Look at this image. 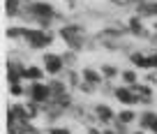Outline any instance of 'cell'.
Listing matches in <instances>:
<instances>
[{"instance_id":"2e32d148","label":"cell","mask_w":157,"mask_h":134,"mask_svg":"<svg viewBox=\"0 0 157 134\" xmlns=\"http://www.w3.org/2000/svg\"><path fill=\"white\" fill-rule=\"evenodd\" d=\"M49 88H51V93H53V97H60V95H65V93H72L69 86H67V81H65L63 76L49 79Z\"/></svg>"},{"instance_id":"d6986e66","label":"cell","mask_w":157,"mask_h":134,"mask_svg":"<svg viewBox=\"0 0 157 134\" xmlns=\"http://www.w3.org/2000/svg\"><path fill=\"white\" fill-rule=\"evenodd\" d=\"M65 81H67L69 90H78V86L83 83V76H81V70H67L63 76Z\"/></svg>"},{"instance_id":"e0dca14e","label":"cell","mask_w":157,"mask_h":134,"mask_svg":"<svg viewBox=\"0 0 157 134\" xmlns=\"http://www.w3.org/2000/svg\"><path fill=\"white\" fill-rule=\"evenodd\" d=\"M25 30H28V25H7L5 37L12 40V42H23L25 40Z\"/></svg>"},{"instance_id":"30bf717a","label":"cell","mask_w":157,"mask_h":134,"mask_svg":"<svg viewBox=\"0 0 157 134\" xmlns=\"http://www.w3.org/2000/svg\"><path fill=\"white\" fill-rule=\"evenodd\" d=\"M28 118V109L21 102H14V104H7V123H25Z\"/></svg>"},{"instance_id":"5b68a950","label":"cell","mask_w":157,"mask_h":134,"mask_svg":"<svg viewBox=\"0 0 157 134\" xmlns=\"http://www.w3.org/2000/svg\"><path fill=\"white\" fill-rule=\"evenodd\" d=\"M125 28H127V35L136 37V40H150V30L146 28V19H141L139 14H129L127 19H125Z\"/></svg>"},{"instance_id":"4316f807","label":"cell","mask_w":157,"mask_h":134,"mask_svg":"<svg viewBox=\"0 0 157 134\" xmlns=\"http://www.w3.org/2000/svg\"><path fill=\"white\" fill-rule=\"evenodd\" d=\"M97 90H99V88H95V86L86 83V81H83V83H81V86H78V93H83L86 97H88V95H95V93H97Z\"/></svg>"},{"instance_id":"484cf974","label":"cell","mask_w":157,"mask_h":134,"mask_svg":"<svg viewBox=\"0 0 157 134\" xmlns=\"http://www.w3.org/2000/svg\"><path fill=\"white\" fill-rule=\"evenodd\" d=\"M109 2H111L113 7H123L125 10V7H136L141 0H109Z\"/></svg>"},{"instance_id":"9a60e30c","label":"cell","mask_w":157,"mask_h":134,"mask_svg":"<svg viewBox=\"0 0 157 134\" xmlns=\"http://www.w3.org/2000/svg\"><path fill=\"white\" fill-rule=\"evenodd\" d=\"M155 120H157V111H152V109L141 111V113H139V129L150 132V127L155 125Z\"/></svg>"},{"instance_id":"4fadbf2b","label":"cell","mask_w":157,"mask_h":134,"mask_svg":"<svg viewBox=\"0 0 157 134\" xmlns=\"http://www.w3.org/2000/svg\"><path fill=\"white\" fill-rule=\"evenodd\" d=\"M44 76H49L44 72V67L42 65H25V74H23V81H28V83H39V81H44Z\"/></svg>"},{"instance_id":"83f0119b","label":"cell","mask_w":157,"mask_h":134,"mask_svg":"<svg viewBox=\"0 0 157 134\" xmlns=\"http://www.w3.org/2000/svg\"><path fill=\"white\" fill-rule=\"evenodd\" d=\"M146 83H150L152 88L157 86V70H150V72L146 74Z\"/></svg>"},{"instance_id":"7a4b0ae2","label":"cell","mask_w":157,"mask_h":134,"mask_svg":"<svg viewBox=\"0 0 157 134\" xmlns=\"http://www.w3.org/2000/svg\"><path fill=\"white\" fill-rule=\"evenodd\" d=\"M56 40H58V30H42V28H35V25H28L23 44L30 51H46Z\"/></svg>"},{"instance_id":"ba28073f","label":"cell","mask_w":157,"mask_h":134,"mask_svg":"<svg viewBox=\"0 0 157 134\" xmlns=\"http://www.w3.org/2000/svg\"><path fill=\"white\" fill-rule=\"evenodd\" d=\"M132 90L136 93L139 104H143V106H148V109H150V104L155 102V88H152L150 83H146V81H139L136 86H132Z\"/></svg>"},{"instance_id":"5bb4252c","label":"cell","mask_w":157,"mask_h":134,"mask_svg":"<svg viewBox=\"0 0 157 134\" xmlns=\"http://www.w3.org/2000/svg\"><path fill=\"white\" fill-rule=\"evenodd\" d=\"M5 16L7 19H21L23 16V0H5Z\"/></svg>"},{"instance_id":"1f68e13d","label":"cell","mask_w":157,"mask_h":134,"mask_svg":"<svg viewBox=\"0 0 157 134\" xmlns=\"http://www.w3.org/2000/svg\"><path fill=\"white\" fill-rule=\"evenodd\" d=\"M65 2H67L69 7H76V0H65Z\"/></svg>"},{"instance_id":"3957f363","label":"cell","mask_w":157,"mask_h":134,"mask_svg":"<svg viewBox=\"0 0 157 134\" xmlns=\"http://www.w3.org/2000/svg\"><path fill=\"white\" fill-rule=\"evenodd\" d=\"M42 67H44V72L51 76V79L63 76V72H67L63 53H56V51H44V56H42Z\"/></svg>"},{"instance_id":"8992f818","label":"cell","mask_w":157,"mask_h":134,"mask_svg":"<svg viewBox=\"0 0 157 134\" xmlns=\"http://www.w3.org/2000/svg\"><path fill=\"white\" fill-rule=\"evenodd\" d=\"M93 113L97 116V120H99L102 127L113 125V123H116V118H118V111L113 109L111 104H106V102H97V104L93 106Z\"/></svg>"},{"instance_id":"277c9868","label":"cell","mask_w":157,"mask_h":134,"mask_svg":"<svg viewBox=\"0 0 157 134\" xmlns=\"http://www.w3.org/2000/svg\"><path fill=\"white\" fill-rule=\"evenodd\" d=\"M25 97L37 102V104L46 106L51 104V99H53V93L49 88V81H39V83H28V90H25Z\"/></svg>"},{"instance_id":"52a82bcc","label":"cell","mask_w":157,"mask_h":134,"mask_svg":"<svg viewBox=\"0 0 157 134\" xmlns=\"http://www.w3.org/2000/svg\"><path fill=\"white\" fill-rule=\"evenodd\" d=\"M113 99H116L120 106H129V109H134V106L139 104V97L136 93H134L129 86H116V95H113Z\"/></svg>"},{"instance_id":"f1b7e54d","label":"cell","mask_w":157,"mask_h":134,"mask_svg":"<svg viewBox=\"0 0 157 134\" xmlns=\"http://www.w3.org/2000/svg\"><path fill=\"white\" fill-rule=\"evenodd\" d=\"M83 134H102V127H97V125H88Z\"/></svg>"},{"instance_id":"d4e9b609","label":"cell","mask_w":157,"mask_h":134,"mask_svg":"<svg viewBox=\"0 0 157 134\" xmlns=\"http://www.w3.org/2000/svg\"><path fill=\"white\" fill-rule=\"evenodd\" d=\"M44 129H46V134H74L72 127H67V125H49Z\"/></svg>"},{"instance_id":"6da1fadb","label":"cell","mask_w":157,"mask_h":134,"mask_svg":"<svg viewBox=\"0 0 157 134\" xmlns=\"http://www.w3.org/2000/svg\"><path fill=\"white\" fill-rule=\"evenodd\" d=\"M58 37L65 42L67 49L76 51V53L83 51V49H88V33H86V28L81 23H76V21L58 25Z\"/></svg>"},{"instance_id":"44dd1931","label":"cell","mask_w":157,"mask_h":134,"mask_svg":"<svg viewBox=\"0 0 157 134\" xmlns=\"http://www.w3.org/2000/svg\"><path fill=\"white\" fill-rule=\"evenodd\" d=\"M99 72H102V76L106 81H113V79H120V72L123 70L113 63H104V65H99Z\"/></svg>"},{"instance_id":"8fae6325","label":"cell","mask_w":157,"mask_h":134,"mask_svg":"<svg viewBox=\"0 0 157 134\" xmlns=\"http://www.w3.org/2000/svg\"><path fill=\"white\" fill-rule=\"evenodd\" d=\"M81 76H83L86 83L95 86V88H102L104 81H106V79L102 76V72H99V67H90V65H86L83 70H81Z\"/></svg>"},{"instance_id":"7c38bea8","label":"cell","mask_w":157,"mask_h":134,"mask_svg":"<svg viewBox=\"0 0 157 134\" xmlns=\"http://www.w3.org/2000/svg\"><path fill=\"white\" fill-rule=\"evenodd\" d=\"M134 14H139L141 19H157V0H141L134 7Z\"/></svg>"},{"instance_id":"4dcf8cb0","label":"cell","mask_w":157,"mask_h":134,"mask_svg":"<svg viewBox=\"0 0 157 134\" xmlns=\"http://www.w3.org/2000/svg\"><path fill=\"white\" fill-rule=\"evenodd\" d=\"M132 134H150V132H146V129H134Z\"/></svg>"},{"instance_id":"9c48e42d","label":"cell","mask_w":157,"mask_h":134,"mask_svg":"<svg viewBox=\"0 0 157 134\" xmlns=\"http://www.w3.org/2000/svg\"><path fill=\"white\" fill-rule=\"evenodd\" d=\"M125 58L129 60V65H132L134 70H146V72H150L152 67H150V58H148V51H141V49H132Z\"/></svg>"},{"instance_id":"f546056e","label":"cell","mask_w":157,"mask_h":134,"mask_svg":"<svg viewBox=\"0 0 157 134\" xmlns=\"http://www.w3.org/2000/svg\"><path fill=\"white\" fill-rule=\"evenodd\" d=\"M102 134H118V132L111 127V125H109V127H102Z\"/></svg>"},{"instance_id":"7402d4cb","label":"cell","mask_w":157,"mask_h":134,"mask_svg":"<svg viewBox=\"0 0 157 134\" xmlns=\"http://www.w3.org/2000/svg\"><path fill=\"white\" fill-rule=\"evenodd\" d=\"M69 116H72L74 120H81V123H86L88 120V116H90V109L86 104H81V102H74V106H72V111H69Z\"/></svg>"},{"instance_id":"cb8c5ba5","label":"cell","mask_w":157,"mask_h":134,"mask_svg":"<svg viewBox=\"0 0 157 134\" xmlns=\"http://www.w3.org/2000/svg\"><path fill=\"white\" fill-rule=\"evenodd\" d=\"M25 90H28V86H23V83H12V86H10V95H12L14 99L25 97Z\"/></svg>"},{"instance_id":"ffe728a7","label":"cell","mask_w":157,"mask_h":134,"mask_svg":"<svg viewBox=\"0 0 157 134\" xmlns=\"http://www.w3.org/2000/svg\"><path fill=\"white\" fill-rule=\"evenodd\" d=\"M120 83L123 86H136L139 83V70H134V67H125L123 72H120Z\"/></svg>"},{"instance_id":"d6a6232c","label":"cell","mask_w":157,"mask_h":134,"mask_svg":"<svg viewBox=\"0 0 157 134\" xmlns=\"http://www.w3.org/2000/svg\"><path fill=\"white\" fill-rule=\"evenodd\" d=\"M16 134H28V132H16Z\"/></svg>"},{"instance_id":"603a6c76","label":"cell","mask_w":157,"mask_h":134,"mask_svg":"<svg viewBox=\"0 0 157 134\" xmlns=\"http://www.w3.org/2000/svg\"><path fill=\"white\" fill-rule=\"evenodd\" d=\"M63 60H65V67H67V70H74V65H76V60H78V53L72 51V49H67V51H63Z\"/></svg>"},{"instance_id":"ac0fdd59","label":"cell","mask_w":157,"mask_h":134,"mask_svg":"<svg viewBox=\"0 0 157 134\" xmlns=\"http://www.w3.org/2000/svg\"><path fill=\"white\" fill-rule=\"evenodd\" d=\"M116 120L129 127L132 123H139V113H136L134 109H129V106H123V109L118 111V118H116Z\"/></svg>"}]
</instances>
